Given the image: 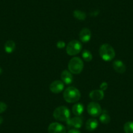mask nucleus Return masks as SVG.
Returning <instances> with one entry per match:
<instances>
[{"instance_id": "2eb2a0df", "label": "nucleus", "mask_w": 133, "mask_h": 133, "mask_svg": "<svg viewBox=\"0 0 133 133\" xmlns=\"http://www.w3.org/2000/svg\"><path fill=\"white\" fill-rule=\"evenodd\" d=\"M84 107L82 103H75L72 108V112L75 116H80L84 112Z\"/></svg>"}, {"instance_id": "1a4fd4ad", "label": "nucleus", "mask_w": 133, "mask_h": 133, "mask_svg": "<svg viewBox=\"0 0 133 133\" xmlns=\"http://www.w3.org/2000/svg\"><path fill=\"white\" fill-rule=\"evenodd\" d=\"M79 37H80V41L82 43H86L90 41L91 38V32L90 29L88 28H83L80 32L79 34Z\"/></svg>"}, {"instance_id": "7ed1b4c3", "label": "nucleus", "mask_w": 133, "mask_h": 133, "mask_svg": "<svg viewBox=\"0 0 133 133\" xmlns=\"http://www.w3.org/2000/svg\"><path fill=\"white\" fill-rule=\"evenodd\" d=\"M53 116L55 119L62 122H67L70 119L71 112L69 108L65 106H61L54 110Z\"/></svg>"}, {"instance_id": "aec40b11", "label": "nucleus", "mask_w": 133, "mask_h": 133, "mask_svg": "<svg viewBox=\"0 0 133 133\" xmlns=\"http://www.w3.org/2000/svg\"><path fill=\"white\" fill-rule=\"evenodd\" d=\"M82 57L84 59V61H87V62H90L93 59V56H92L91 53L89 52V50H84L82 52Z\"/></svg>"}, {"instance_id": "39448f33", "label": "nucleus", "mask_w": 133, "mask_h": 133, "mask_svg": "<svg viewBox=\"0 0 133 133\" xmlns=\"http://www.w3.org/2000/svg\"><path fill=\"white\" fill-rule=\"evenodd\" d=\"M82 49L81 43L78 41L73 40L67 44L66 46V52L69 56H74L78 54Z\"/></svg>"}, {"instance_id": "423d86ee", "label": "nucleus", "mask_w": 133, "mask_h": 133, "mask_svg": "<svg viewBox=\"0 0 133 133\" xmlns=\"http://www.w3.org/2000/svg\"><path fill=\"white\" fill-rule=\"evenodd\" d=\"M87 111L88 114L92 117H98L101 114L103 110L101 107L97 102H91L87 107Z\"/></svg>"}, {"instance_id": "6e6552de", "label": "nucleus", "mask_w": 133, "mask_h": 133, "mask_svg": "<svg viewBox=\"0 0 133 133\" xmlns=\"http://www.w3.org/2000/svg\"><path fill=\"white\" fill-rule=\"evenodd\" d=\"M64 89V83L61 80H55L50 85V90L53 93L58 94Z\"/></svg>"}, {"instance_id": "4468645a", "label": "nucleus", "mask_w": 133, "mask_h": 133, "mask_svg": "<svg viewBox=\"0 0 133 133\" xmlns=\"http://www.w3.org/2000/svg\"><path fill=\"white\" fill-rule=\"evenodd\" d=\"M98 126V122L96 119L91 118L89 119L88 121H86L85 123V129L87 130L89 132L93 131L95 130Z\"/></svg>"}, {"instance_id": "a878e982", "label": "nucleus", "mask_w": 133, "mask_h": 133, "mask_svg": "<svg viewBox=\"0 0 133 133\" xmlns=\"http://www.w3.org/2000/svg\"><path fill=\"white\" fill-rule=\"evenodd\" d=\"M2 73V68H0V75H1Z\"/></svg>"}, {"instance_id": "412c9836", "label": "nucleus", "mask_w": 133, "mask_h": 133, "mask_svg": "<svg viewBox=\"0 0 133 133\" xmlns=\"http://www.w3.org/2000/svg\"><path fill=\"white\" fill-rule=\"evenodd\" d=\"M7 105L3 102H0V114L3 113L7 110Z\"/></svg>"}, {"instance_id": "a211bd4d", "label": "nucleus", "mask_w": 133, "mask_h": 133, "mask_svg": "<svg viewBox=\"0 0 133 133\" xmlns=\"http://www.w3.org/2000/svg\"><path fill=\"white\" fill-rule=\"evenodd\" d=\"M73 16L78 20H84L86 18V14L80 10H75L73 12Z\"/></svg>"}, {"instance_id": "f257e3e1", "label": "nucleus", "mask_w": 133, "mask_h": 133, "mask_svg": "<svg viewBox=\"0 0 133 133\" xmlns=\"http://www.w3.org/2000/svg\"><path fill=\"white\" fill-rule=\"evenodd\" d=\"M81 97V93L77 88L75 87H69L63 93V98L69 103H77Z\"/></svg>"}, {"instance_id": "f8f14e48", "label": "nucleus", "mask_w": 133, "mask_h": 133, "mask_svg": "<svg viewBox=\"0 0 133 133\" xmlns=\"http://www.w3.org/2000/svg\"><path fill=\"white\" fill-rule=\"evenodd\" d=\"M104 91H102L101 89H95L89 93V97L91 99H92L93 101H101L104 98Z\"/></svg>"}, {"instance_id": "393cba45", "label": "nucleus", "mask_w": 133, "mask_h": 133, "mask_svg": "<svg viewBox=\"0 0 133 133\" xmlns=\"http://www.w3.org/2000/svg\"><path fill=\"white\" fill-rule=\"evenodd\" d=\"M3 117H2V116H0V125H1V124H2V123H3Z\"/></svg>"}, {"instance_id": "20e7f679", "label": "nucleus", "mask_w": 133, "mask_h": 133, "mask_svg": "<svg viewBox=\"0 0 133 133\" xmlns=\"http://www.w3.org/2000/svg\"><path fill=\"white\" fill-rule=\"evenodd\" d=\"M68 69L72 74L78 75L81 73L84 69V62L80 57H72L69 62Z\"/></svg>"}, {"instance_id": "b1692460", "label": "nucleus", "mask_w": 133, "mask_h": 133, "mask_svg": "<svg viewBox=\"0 0 133 133\" xmlns=\"http://www.w3.org/2000/svg\"><path fill=\"white\" fill-rule=\"evenodd\" d=\"M67 133H81V132L77 129H70Z\"/></svg>"}, {"instance_id": "4be33fe9", "label": "nucleus", "mask_w": 133, "mask_h": 133, "mask_svg": "<svg viewBox=\"0 0 133 133\" xmlns=\"http://www.w3.org/2000/svg\"><path fill=\"white\" fill-rule=\"evenodd\" d=\"M56 46L59 49H61V48H63L65 47V43L63 41H59L56 44Z\"/></svg>"}, {"instance_id": "6ab92c4d", "label": "nucleus", "mask_w": 133, "mask_h": 133, "mask_svg": "<svg viewBox=\"0 0 133 133\" xmlns=\"http://www.w3.org/2000/svg\"><path fill=\"white\" fill-rule=\"evenodd\" d=\"M123 129L125 133H133V121H128L125 123Z\"/></svg>"}, {"instance_id": "ddd939ff", "label": "nucleus", "mask_w": 133, "mask_h": 133, "mask_svg": "<svg viewBox=\"0 0 133 133\" xmlns=\"http://www.w3.org/2000/svg\"><path fill=\"white\" fill-rule=\"evenodd\" d=\"M113 68L118 73L123 74L126 71V66L121 60H116L113 62Z\"/></svg>"}, {"instance_id": "9b49d317", "label": "nucleus", "mask_w": 133, "mask_h": 133, "mask_svg": "<svg viewBox=\"0 0 133 133\" xmlns=\"http://www.w3.org/2000/svg\"><path fill=\"white\" fill-rule=\"evenodd\" d=\"M61 79L64 84L69 85L73 81V76L69 70H64L61 74Z\"/></svg>"}, {"instance_id": "5701e85b", "label": "nucleus", "mask_w": 133, "mask_h": 133, "mask_svg": "<svg viewBox=\"0 0 133 133\" xmlns=\"http://www.w3.org/2000/svg\"><path fill=\"white\" fill-rule=\"evenodd\" d=\"M108 84H107V82H104L102 83V84H101V85H100V89L104 91L107 90V88H108Z\"/></svg>"}, {"instance_id": "f03ea898", "label": "nucleus", "mask_w": 133, "mask_h": 133, "mask_svg": "<svg viewBox=\"0 0 133 133\" xmlns=\"http://www.w3.org/2000/svg\"><path fill=\"white\" fill-rule=\"evenodd\" d=\"M99 55L102 59L105 61H110L115 57V50L110 44H103L99 48Z\"/></svg>"}, {"instance_id": "0eeeda50", "label": "nucleus", "mask_w": 133, "mask_h": 133, "mask_svg": "<svg viewBox=\"0 0 133 133\" xmlns=\"http://www.w3.org/2000/svg\"><path fill=\"white\" fill-rule=\"evenodd\" d=\"M48 133H66V128L59 123L54 122L50 124L48 128Z\"/></svg>"}, {"instance_id": "f3484780", "label": "nucleus", "mask_w": 133, "mask_h": 133, "mask_svg": "<svg viewBox=\"0 0 133 133\" xmlns=\"http://www.w3.org/2000/svg\"><path fill=\"white\" fill-rule=\"evenodd\" d=\"M100 121L103 124H108L110 122V116L107 110H103L100 115Z\"/></svg>"}, {"instance_id": "9d476101", "label": "nucleus", "mask_w": 133, "mask_h": 133, "mask_svg": "<svg viewBox=\"0 0 133 133\" xmlns=\"http://www.w3.org/2000/svg\"><path fill=\"white\" fill-rule=\"evenodd\" d=\"M67 124L69 126L72 127L74 129H80L83 125V120L80 116H75L72 118H70L67 121Z\"/></svg>"}, {"instance_id": "dca6fc26", "label": "nucleus", "mask_w": 133, "mask_h": 133, "mask_svg": "<svg viewBox=\"0 0 133 133\" xmlns=\"http://www.w3.org/2000/svg\"><path fill=\"white\" fill-rule=\"evenodd\" d=\"M15 48H16V44H15L13 41L11 40L7 41L4 46L5 50L8 54H11L13 52L14 50H15Z\"/></svg>"}]
</instances>
